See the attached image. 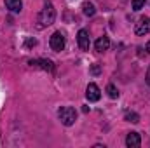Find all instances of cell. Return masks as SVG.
<instances>
[{
	"mask_svg": "<svg viewBox=\"0 0 150 148\" xmlns=\"http://www.w3.org/2000/svg\"><path fill=\"white\" fill-rule=\"evenodd\" d=\"M145 80H147V84L150 85V65H149V68H147V75H145Z\"/></svg>",
	"mask_w": 150,
	"mask_h": 148,
	"instance_id": "obj_17",
	"label": "cell"
},
{
	"mask_svg": "<svg viewBox=\"0 0 150 148\" xmlns=\"http://www.w3.org/2000/svg\"><path fill=\"white\" fill-rule=\"evenodd\" d=\"M142 145V138L138 132H129L126 136V147L127 148H138Z\"/></svg>",
	"mask_w": 150,
	"mask_h": 148,
	"instance_id": "obj_7",
	"label": "cell"
},
{
	"mask_svg": "<svg viewBox=\"0 0 150 148\" xmlns=\"http://www.w3.org/2000/svg\"><path fill=\"white\" fill-rule=\"evenodd\" d=\"M35 44H37L35 38H28V40H26V45H28V47H32V45H35Z\"/></svg>",
	"mask_w": 150,
	"mask_h": 148,
	"instance_id": "obj_16",
	"label": "cell"
},
{
	"mask_svg": "<svg viewBox=\"0 0 150 148\" xmlns=\"http://www.w3.org/2000/svg\"><path fill=\"white\" fill-rule=\"evenodd\" d=\"M5 5L12 12H21V9H23V2L21 0H5Z\"/></svg>",
	"mask_w": 150,
	"mask_h": 148,
	"instance_id": "obj_10",
	"label": "cell"
},
{
	"mask_svg": "<svg viewBox=\"0 0 150 148\" xmlns=\"http://www.w3.org/2000/svg\"><path fill=\"white\" fill-rule=\"evenodd\" d=\"M54 19H56V9H54V5L47 0L45 5H44V9L38 12V18H37L38 28H45V26L52 25Z\"/></svg>",
	"mask_w": 150,
	"mask_h": 148,
	"instance_id": "obj_1",
	"label": "cell"
},
{
	"mask_svg": "<svg viewBox=\"0 0 150 148\" xmlns=\"http://www.w3.org/2000/svg\"><path fill=\"white\" fill-rule=\"evenodd\" d=\"M86 98L91 101V103H94V101H98L100 98H101V91H100V87L96 85V84H89L87 85V89H86Z\"/></svg>",
	"mask_w": 150,
	"mask_h": 148,
	"instance_id": "obj_5",
	"label": "cell"
},
{
	"mask_svg": "<svg viewBox=\"0 0 150 148\" xmlns=\"http://www.w3.org/2000/svg\"><path fill=\"white\" fill-rule=\"evenodd\" d=\"M82 12H84L86 16H89V18H91V16H94V14H96V9H94V5H93L91 2H84V4H82Z\"/></svg>",
	"mask_w": 150,
	"mask_h": 148,
	"instance_id": "obj_11",
	"label": "cell"
},
{
	"mask_svg": "<svg viewBox=\"0 0 150 148\" xmlns=\"http://www.w3.org/2000/svg\"><path fill=\"white\" fill-rule=\"evenodd\" d=\"M58 117H59L63 125H74L75 120H77V111L72 106H63L58 111Z\"/></svg>",
	"mask_w": 150,
	"mask_h": 148,
	"instance_id": "obj_2",
	"label": "cell"
},
{
	"mask_svg": "<svg viewBox=\"0 0 150 148\" xmlns=\"http://www.w3.org/2000/svg\"><path fill=\"white\" fill-rule=\"evenodd\" d=\"M30 65L32 66H40L42 70H45V72H54V65H52V61H49V59H32L30 61Z\"/></svg>",
	"mask_w": 150,
	"mask_h": 148,
	"instance_id": "obj_8",
	"label": "cell"
},
{
	"mask_svg": "<svg viewBox=\"0 0 150 148\" xmlns=\"http://www.w3.org/2000/svg\"><path fill=\"white\" fill-rule=\"evenodd\" d=\"M145 2H147V0H133V2H131L133 11H140V9H143V7H145Z\"/></svg>",
	"mask_w": 150,
	"mask_h": 148,
	"instance_id": "obj_13",
	"label": "cell"
},
{
	"mask_svg": "<svg viewBox=\"0 0 150 148\" xmlns=\"http://www.w3.org/2000/svg\"><path fill=\"white\" fill-rule=\"evenodd\" d=\"M77 44L82 51H89V45H91V38H89V33L86 30H80L77 33Z\"/></svg>",
	"mask_w": 150,
	"mask_h": 148,
	"instance_id": "obj_6",
	"label": "cell"
},
{
	"mask_svg": "<svg viewBox=\"0 0 150 148\" xmlns=\"http://www.w3.org/2000/svg\"><path fill=\"white\" fill-rule=\"evenodd\" d=\"M149 32H150V18L143 16V18L138 19V23H136V26H134V33L142 37V35H147Z\"/></svg>",
	"mask_w": 150,
	"mask_h": 148,
	"instance_id": "obj_4",
	"label": "cell"
},
{
	"mask_svg": "<svg viewBox=\"0 0 150 148\" xmlns=\"http://www.w3.org/2000/svg\"><path fill=\"white\" fill-rule=\"evenodd\" d=\"M107 92H108V96H110L112 99L119 98V91H117V87H115V85H112V84H110V85L107 87Z\"/></svg>",
	"mask_w": 150,
	"mask_h": 148,
	"instance_id": "obj_14",
	"label": "cell"
},
{
	"mask_svg": "<svg viewBox=\"0 0 150 148\" xmlns=\"http://www.w3.org/2000/svg\"><path fill=\"white\" fill-rule=\"evenodd\" d=\"M49 45H51V49L54 52H61L65 49V45H67V38L61 32H54L49 38Z\"/></svg>",
	"mask_w": 150,
	"mask_h": 148,
	"instance_id": "obj_3",
	"label": "cell"
},
{
	"mask_svg": "<svg viewBox=\"0 0 150 148\" xmlns=\"http://www.w3.org/2000/svg\"><path fill=\"white\" fill-rule=\"evenodd\" d=\"M126 120H127V122H133V124H138V122H140V115L134 113V111H127V113H126Z\"/></svg>",
	"mask_w": 150,
	"mask_h": 148,
	"instance_id": "obj_12",
	"label": "cell"
},
{
	"mask_svg": "<svg viewBox=\"0 0 150 148\" xmlns=\"http://www.w3.org/2000/svg\"><path fill=\"white\" fill-rule=\"evenodd\" d=\"M110 47V38L108 37H100L96 40V44H94V49H96V52H105L107 49Z\"/></svg>",
	"mask_w": 150,
	"mask_h": 148,
	"instance_id": "obj_9",
	"label": "cell"
},
{
	"mask_svg": "<svg viewBox=\"0 0 150 148\" xmlns=\"http://www.w3.org/2000/svg\"><path fill=\"white\" fill-rule=\"evenodd\" d=\"M91 73L93 75H100L101 73V66H100V65H93V66H91Z\"/></svg>",
	"mask_w": 150,
	"mask_h": 148,
	"instance_id": "obj_15",
	"label": "cell"
},
{
	"mask_svg": "<svg viewBox=\"0 0 150 148\" xmlns=\"http://www.w3.org/2000/svg\"><path fill=\"white\" fill-rule=\"evenodd\" d=\"M147 51H149V54H150V40H149V44H147Z\"/></svg>",
	"mask_w": 150,
	"mask_h": 148,
	"instance_id": "obj_18",
	"label": "cell"
}]
</instances>
